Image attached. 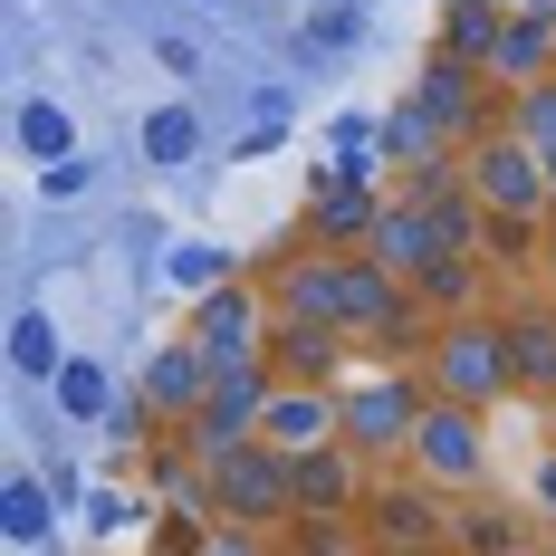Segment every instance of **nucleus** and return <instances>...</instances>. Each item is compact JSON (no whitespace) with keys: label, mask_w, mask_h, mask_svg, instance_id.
I'll list each match as a JSON object with an SVG mask.
<instances>
[{"label":"nucleus","mask_w":556,"mask_h":556,"mask_svg":"<svg viewBox=\"0 0 556 556\" xmlns=\"http://www.w3.org/2000/svg\"><path fill=\"white\" fill-rule=\"evenodd\" d=\"M182 336H192L212 365H260V345H269V298H260V288H212Z\"/></svg>","instance_id":"nucleus-7"},{"label":"nucleus","mask_w":556,"mask_h":556,"mask_svg":"<svg viewBox=\"0 0 556 556\" xmlns=\"http://www.w3.org/2000/svg\"><path fill=\"white\" fill-rule=\"evenodd\" d=\"M538 538V508L528 500H490V490H470V500L451 508V547L460 556H508Z\"/></svg>","instance_id":"nucleus-12"},{"label":"nucleus","mask_w":556,"mask_h":556,"mask_svg":"<svg viewBox=\"0 0 556 556\" xmlns=\"http://www.w3.org/2000/svg\"><path fill=\"white\" fill-rule=\"evenodd\" d=\"M508 384L556 403V307H508Z\"/></svg>","instance_id":"nucleus-16"},{"label":"nucleus","mask_w":556,"mask_h":556,"mask_svg":"<svg viewBox=\"0 0 556 556\" xmlns=\"http://www.w3.org/2000/svg\"><path fill=\"white\" fill-rule=\"evenodd\" d=\"M413 375H422L432 393H451V403H480V413H490L500 393H518V384H508V327H500V317H480V307H470V317H432Z\"/></svg>","instance_id":"nucleus-2"},{"label":"nucleus","mask_w":556,"mask_h":556,"mask_svg":"<svg viewBox=\"0 0 556 556\" xmlns=\"http://www.w3.org/2000/svg\"><path fill=\"white\" fill-rule=\"evenodd\" d=\"M500 29H508V0H451V10H442V58H460V67H490Z\"/></svg>","instance_id":"nucleus-20"},{"label":"nucleus","mask_w":556,"mask_h":556,"mask_svg":"<svg viewBox=\"0 0 556 556\" xmlns=\"http://www.w3.org/2000/svg\"><path fill=\"white\" fill-rule=\"evenodd\" d=\"M0 518H10V547H39L49 538V490L39 480H10V508Z\"/></svg>","instance_id":"nucleus-28"},{"label":"nucleus","mask_w":556,"mask_h":556,"mask_svg":"<svg viewBox=\"0 0 556 556\" xmlns=\"http://www.w3.org/2000/svg\"><path fill=\"white\" fill-rule=\"evenodd\" d=\"M288 556H375L365 518H288Z\"/></svg>","instance_id":"nucleus-23"},{"label":"nucleus","mask_w":556,"mask_h":556,"mask_svg":"<svg viewBox=\"0 0 556 556\" xmlns=\"http://www.w3.org/2000/svg\"><path fill=\"white\" fill-rule=\"evenodd\" d=\"M508 125H518L538 154H556V77H528V87H508Z\"/></svg>","instance_id":"nucleus-24"},{"label":"nucleus","mask_w":556,"mask_h":556,"mask_svg":"<svg viewBox=\"0 0 556 556\" xmlns=\"http://www.w3.org/2000/svg\"><path fill=\"white\" fill-rule=\"evenodd\" d=\"M365 490H375V460H365L355 442L298 451V518H355V508H365Z\"/></svg>","instance_id":"nucleus-8"},{"label":"nucleus","mask_w":556,"mask_h":556,"mask_svg":"<svg viewBox=\"0 0 556 556\" xmlns=\"http://www.w3.org/2000/svg\"><path fill=\"white\" fill-rule=\"evenodd\" d=\"M528 508H538V528H556V451L528 470Z\"/></svg>","instance_id":"nucleus-30"},{"label":"nucleus","mask_w":556,"mask_h":556,"mask_svg":"<svg viewBox=\"0 0 556 556\" xmlns=\"http://www.w3.org/2000/svg\"><path fill=\"white\" fill-rule=\"evenodd\" d=\"M192 144H202L192 106H164V115H144V164H192Z\"/></svg>","instance_id":"nucleus-25"},{"label":"nucleus","mask_w":556,"mask_h":556,"mask_svg":"<svg viewBox=\"0 0 556 556\" xmlns=\"http://www.w3.org/2000/svg\"><path fill=\"white\" fill-rule=\"evenodd\" d=\"M375 144H384V154H393L403 173H442L451 154H460V135H451V125H442L432 106H422V97H403V106L384 115V135H375Z\"/></svg>","instance_id":"nucleus-17"},{"label":"nucleus","mask_w":556,"mask_h":556,"mask_svg":"<svg viewBox=\"0 0 556 556\" xmlns=\"http://www.w3.org/2000/svg\"><path fill=\"white\" fill-rule=\"evenodd\" d=\"M375 222H384V202H375V192H355V182L317 202V240H327V250H375Z\"/></svg>","instance_id":"nucleus-21"},{"label":"nucleus","mask_w":556,"mask_h":556,"mask_svg":"<svg viewBox=\"0 0 556 556\" xmlns=\"http://www.w3.org/2000/svg\"><path fill=\"white\" fill-rule=\"evenodd\" d=\"M202 10H222V0H202Z\"/></svg>","instance_id":"nucleus-36"},{"label":"nucleus","mask_w":556,"mask_h":556,"mask_svg":"<svg viewBox=\"0 0 556 556\" xmlns=\"http://www.w3.org/2000/svg\"><path fill=\"white\" fill-rule=\"evenodd\" d=\"M422 403H432V384H422V375H355V384H336L345 442L365 451V460H403L413 422H422Z\"/></svg>","instance_id":"nucleus-5"},{"label":"nucleus","mask_w":556,"mask_h":556,"mask_svg":"<svg viewBox=\"0 0 556 556\" xmlns=\"http://www.w3.org/2000/svg\"><path fill=\"white\" fill-rule=\"evenodd\" d=\"M49 384H58V403H67L77 422H97V413H106V365H87V355H67Z\"/></svg>","instance_id":"nucleus-27"},{"label":"nucleus","mask_w":556,"mask_h":556,"mask_svg":"<svg viewBox=\"0 0 556 556\" xmlns=\"http://www.w3.org/2000/svg\"><path fill=\"white\" fill-rule=\"evenodd\" d=\"M212 375H222V365H212L192 336H173L164 355L144 365V422H192V413L212 403Z\"/></svg>","instance_id":"nucleus-11"},{"label":"nucleus","mask_w":556,"mask_h":556,"mask_svg":"<svg viewBox=\"0 0 556 556\" xmlns=\"http://www.w3.org/2000/svg\"><path fill=\"white\" fill-rule=\"evenodd\" d=\"M202 500H212V518L222 528H240V538H260V528H288L298 518V460L278 442H222L202 451Z\"/></svg>","instance_id":"nucleus-1"},{"label":"nucleus","mask_w":556,"mask_h":556,"mask_svg":"<svg viewBox=\"0 0 556 556\" xmlns=\"http://www.w3.org/2000/svg\"><path fill=\"white\" fill-rule=\"evenodd\" d=\"M547 202H556V154H547Z\"/></svg>","instance_id":"nucleus-35"},{"label":"nucleus","mask_w":556,"mask_h":556,"mask_svg":"<svg viewBox=\"0 0 556 556\" xmlns=\"http://www.w3.org/2000/svg\"><path fill=\"white\" fill-rule=\"evenodd\" d=\"M508 556H556V538H528V547H508Z\"/></svg>","instance_id":"nucleus-33"},{"label":"nucleus","mask_w":556,"mask_h":556,"mask_svg":"<svg viewBox=\"0 0 556 556\" xmlns=\"http://www.w3.org/2000/svg\"><path fill=\"white\" fill-rule=\"evenodd\" d=\"M442 250H451V240H442V230H432V212H422L413 192H393V202H384V222H375V260H384V269H403V278H413V269H422V260H442Z\"/></svg>","instance_id":"nucleus-18"},{"label":"nucleus","mask_w":556,"mask_h":556,"mask_svg":"<svg viewBox=\"0 0 556 556\" xmlns=\"http://www.w3.org/2000/svg\"><path fill=\"white\" fill-rule=\"evenodd\" d=\"M375 556H460V547H375Z\"/></svg>","instance_id":"nucleus-32"},{"label":"nucleus","mask_w":556,"mask_h":556,"mask_svg":"<svg viewBox=\"0 0 556 556\" xmlns=\"http://www.w3.org/2000/svg\"><path fill=\"white\" fill-rule=\"evenodd\" d=\"M222 556H250V547H240V528H230V538H222Z\"/></svg>","instance_id":"nucleus-34"},{"label":"nucleus","mask_w":556,"mask_h":556,"mask_svg":"<svg viewBox=\"0 0 556 556\" xmlns=\"http://www.w3.org/2000/svg\"><path fill=\"white\" fill-rule=\"evenodd\" d=\"M490 77H500V87L556 77V0H528V10H508L500 49H490Z\"/></svg>","instance_id":"nucleus-14"},{"label":"nucleus","mask_w":556,"mask_h":556,"mask_svg":"<svg viewBox=\"0 0 556 556\" xmlns=\"http://www.w3.org/2000/svg\"><path fill=\"white\" fill-rule=\"evenodd\" d=\"M451 490H432V480H422V470H403V460H393V470H375V490H365V508H355V518H365V538H375V547H451Z\"/></svg>","instance_id":"nucleus-6"},{"label":"nucleus","mask_w":556,"mask_h":556,"mask_svg":"<svg viewBox=\"0 0 556 556\" xmlns=\"http://www.w3.org/2000/svg\"><path fill=\"white\" fill-rule=\"evenodd\" d=\"M345 345H355V336H336V327H288V317H269V345H260V365H269L278 384H336Z\"/></svg>","instance_id":"nucleus-13"},{"label":"nucleus","mask_w":556,"mask_h":556,"mask_svg":"<svg viewBox=\"0 0 556 556\" xmlns=\"http://www.w3.org/2000/svg\"><path fill=\"white\" fill-rule=\"evenodd\" d=\"M547 538H556V528H547Z\"/></svg>","instance_id":"nucleus-37"},{"label":"nucleus","mask_w":556,"mask_h":556,"mask_svg":"<svg viewBox=\"0 0 556 556\" xmlns=\"http://www.w3.org/2000/svg\"><path fill=\"white\" fill-rule=\"evenodd\" d=\"M413 307L422 317H470L480 307V250H442L413 269Z\"/></svg>","instance_id":"nucleus-19"},{"label":"nucleus","mask_w":556,"mask_h":556,"mask_svg":"<svg viewBox=\"0 0 556 556\" xmlns=\"http://www.w3.org/2000/svg\"><path fill=\"white\" fill-rule=\"evenodd\" d=\"M460 182L480 192V212H518V222H556L547 202V154L518 135V125H490L480 144H460Z\"/></svg>","instance_id":"nucleus-4"},{"label":"nucleus","mask_w":556,"mask_h":556,"mask_svg":"<svg viewBox=\"0 0 556 556\" xmlns=\"http://www.w3.org/2000/svg\"><path fill=\"white\" fill-rule=\"evenodd\" d=\"M480 77H490V67H460V58H442V49H432V67L413 77V97L442 115L460 144H480V135H490V115H480Z\"/></svg>","instance_id":"nucleus-15"},{"label":"nucleus","mask_w":556,"mask_h":556,"mask_svg":"<svg viewBox=\"0 0 556 556\" xmlns=\"http://www.w3.org/2000/svg\"><path fill=\"white\" fill-rule=\"evenodd\" d=\"M538 269H547V288H556V222H547V250H538Z\"/></svg>","instance_id":"nucleus-31"},{"label":"nucleus","mask_w":556,"mask_h":556,"mask_svg":"<svg viewBox=\"0 0 556 556\" xmlns=\"http://www.w3.org/2000/svg\"><path fill=\"white\" fill-rule=\"evenodd\" d=\"M20 154H39V164H67L77 154V125L58 106H20Z\"/></svg>","instance_id":"nucleus-26"},{"label":"nucleus","mask_w":556,"mask_h":556,"mask_svg":"<svg viewBox=\"0 0 556 556\" xmlns=\"http://www.w3.org/2000/svg\"><path fill=\"white\" fill-rule=\"evenodd\" d=\"M538 250H547V222H518V212H490L480 222V260L490 269H528Z\"/></svg>","instance_id":"nucleus-22"},{"label":"nucleus","mask_w":556,"mask_h":556,"mask_svg":"<svg viewBox=\"0 0 556 556\" xmlns=\"http://www.w3.org/2000/svg\"><path fill=\"white\" fill-rule=\"evenodd\" d=\"M403 470H422V480L451 490V500L490 490V422H480V403L432 393V403H422V422H413V442H403Z\"/></svg>","instance_id":"nucleus-3"},{"label":"nucleus","mask_w":556,"mask_h":556,"mask_svg":"<svg viewBox=\"0 0 556 556\" xmlns=\"http://www.w3.org/2000/svg\"><path fill=\"white\" fill-rule=\"evenodd\" d=\"M269 384H278L269 365H222V375H212V403L192 413V460H202V451H222V442H250V432H260Z\"/></svg>","instance_id":"nucleus-9"},{"label":"nucleus","mask_w":556,"mask_h":556,"mask_svg":"<svg viewBox=\"0 0 556 556\" xmlns=\"http://www.w3.org/2000/svg\"><path fill=\"white\" fill-rule=\"evenodd\" d=\"M10 365H20V375H58V365H67L58 336H49V317H20V327H10Z\"/></svg>","instance_id":"nucleus-29"},{"label":"nucleus","mask_w":556,"mask_h":556,"mask_svg":"<svg viewBox=\"0 0 556 556\" xmlns=\"http://www.w3.org/2000/svg\"><path fill=\"white\" fill-rule=\"evenodd\" d=\"M260 442H278L288 460L317 442H345V413H336V384H269L260 403Z\"/></svg>","instance_id":"nucleus-10"}]
</instances>
